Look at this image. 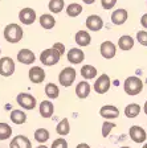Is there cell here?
Returning <instances> with one entry per match:
<instances>
[{
    "instance_id": "cell-14",
    "label": "cell",
    "mask_w": 147,
    "mask_h": 148,
    "mask_svg": "<svg viewBox=\"0 0 147 148\" xmlns=\"http://www.w3.org/2000/svg\"><path fill=\"white\" fill-rule=\"evenodd\" d=\"M99 115L107 120L115 119V118L119 116V110H118V107H115V106H113V105H106V106H102L101 107Z\"/></svg>"
},
{
    "instance_id": "cell-17",
    "label": "cell",
    "mask_w": 147,
    "mask_h": 148,
    "mask_svg": "<svg viewBox=\"0 0 147 148\" xmlns=\"http://www.w3.org/2000/svg\"><path fill=\"white\" fill-rule=\"evenodd\" d=\"M127 17H129V13H127V11L123 8L117 9V11H114V12L111 13V21H113L114 25L125 24V23L127 21Z\"/></svg>"
},
{
    "instance_id": "cell-20",
    "label": "cell",
    "mask_w": 147,
    "mask_h": 148,
    "mask_svg": "<svg viewBox=\"0 0 147 148\" xmlns=\"http://www.w3.org/2000/svg\"><path fill=\"white\" fill-rule=\"evenodd\" d=\"M40 115L43 118H50L53 115V111H55V106L50 101H43L40 103Z\"/></svg>"
},
{
    "instance_id": "cell-13",
    "label": "cell",
    "mask_w": 147,
    "mask_h": 148,
    "mask_svg": "<svg viewBox=\"0 0 147 148\" xmlns=\"http://www.w3.org/2000/svg\"><path fill=\"white\" fill-rule=\"evenodd\" d=\"M66 58L70 64L78 65L85 60V53H84L81 49H78V48H72V49L66 53Z\"/></svg>"
},
{
    "instance_id": "cell-27",
    "label": "cell",
    "mask_w": 147,
    "mask_h": 148,
    "mask_svg": "<svg viewBox=\"0 0 147 148\" xmlns=\"http://www.w3.org/2000/svg\"><path fill=\"white\" fill-rule=\"evenodd\" d=\"M141 112V106L137 103H130L125 107V115L127 118H137Z\"/></svg>"
},
{
    "instance_id": "cell-26",
    "label": "cell",
    "mask_w": 147,
    "mask_h": 148,
    "mask_svg": "<svg viewBox=\"0 0 147 148\" xmlns=\"http://www.w3.org/2000/svg\"><path fill=\"white\" fill-rule=\"evenodd\" d=\"M82 11H84L82 5L78 3H72L66 7V15L69 17H77V16H80L82 13Z\"/></svg>"
},
{
    "instance_id": "cell-43",
    "label": "cell",
    "mask_w": 147,
    "mask_h": 148,
    "mask_svg": "<svg viewBox=\"0 0 147 148\" xmlns=\"http://www.w3.org/2000/svg\"><path fill=\"white\" fill-rule=\"evenodd\" d=\"M121 148H130V147H121Z\"/></svg>"
},
{
    "instance_id": "cell-1",
    "label": "cell",
    "mask_w": 147,
    "mask_h": 148,
    "mask_svg": "<svg viewBox=\"0 0 147 148\" xmlns=\"http://www.w3.org/2000/svg\"><path fill=\"white\" fill-rule=\"evenodd\" d=\"M4 38H6L7 42L11 44H17L21 41L23 36H24V32H23V28L19 24H8L4 28Z\"/></svg>"
},
{
    "instance_id": "cell-15",
    "label": "cell",
    "mask_w": 147,
    "mask_h": 148,
    "mask_svg": "<svg viewBox=\"0 0 147 148\" xmlns=\"http://www.w3.org/2000/svg\"><path fill=\"white\" fill-rule=\"evenodd\" d=\"M35 60H36V56H35V53L32 52L31 49H21V50H19V53H17V61L20 62V64L31 65V64H35Z\"/></svg>"
},
{
    "instance_id": "cell-7",
    "label": "cell",
    "mask_w": 147,
    "mask_h": 148,
    "mask_svg": "<svg viewBox=\"0 0 147 148\" xmlns=\"http://www.w3.org/2000/svg\"><path fill=\"white\" fill-rule=\"evenodd\" d=\"M15 73V61L11 57H1L0 58V75L9 77Z\"/></svg>"
},
{
    "instance_id": "cell-29",
    "label": "cell",
    "mask_w": 147,
    "mask_h": 148,
    "mask_svg": "<svg viewBox=\"0 0 147 148\" xmlns=\"http://www.w3.org/2000/svg\"><path fill=\"white\" fill-rule=\"evenodd\" d=\"M65 7L64 0H50L48 4V8L52 13H60Z\"/></svg>"
},
{
    "instance_id": "cell-5",
    "label": "cell",
    "mask_w": 147,
    "mask_h": 148,
    "mask_svg": "<svg viewBox=\"0 0 147 148\" xmlns=\"http://www.w3.org/2000/svg\"><path fill=\"white\" fill-rule=\"evenodd\" d=\"M16 102H17L19 106H21L24 110H33L36 107L37 102L36 98L28 92H20L17 97H16Z\"/></svg>"
},
{
    "instance_id": "cell-4",
    "label": "cell",
    "mask_w": 147,
    "mask_h": 148,
    "mask_svg": "<svg viewBox=\"0 0 147 148\" xmlns=\"http://www.w3.org/2000/svg\"><path fill=\"white\" fill-rule=\"evenodd\" d=\"M60 58H61V56L58 54L53 48L43 50L40 54V61H41V64H44L45 66H53V65L58 64Z\"/></svg>"
},
{
    "instance_id": "cell-28",
    "label": "cell",
    "mask_w": 147,
    "mask_h": 148,
    "mask_svg": "<svg viewBox=\"0 0 147 148\" xmlns=\"http://www.w3.org/2000/svg\"><path fill=\"white\" fill-rule=\"evenodd\" d=\"M49 138H50V135H49V131L46 128H37L35 131V139H36V142L41 143V144L48 142Z\"/></svg>"
},
{
    "instance_id": "cell-10",
    "label": "cell",
    "mask_w": 147,
    "mask_h": 148,
    "mask_svg": "<svg viewBox=\"0 0 147 148\" xmlns=\"http://www.w3.org/2000/svg\"><path fill=\"white\" fill-rule=\"evenodd\" d=\"M129 135L130 138H131V140L134 143H143L146 142V139H147V135H146V131H144L142 127L139 126H133L130 127L129 130Z\"/></svg>"
},
{
    "instance_id": "cell-34",
    "label": "cell",
    "mask_w": 147,
    "mask_h": 148,
    "mask_svg": "<svg viewBox=\"0 0 147 148\" xmlns=\"http://www.w3.org/2000/svg\"><path fill=\"white\" fill-rule=\"evenodd\" d=\"M50 148H68V142L64 138H58L52 143V147Z\"/></svg>"
},
{
    "instance_id": "cell-37",
    "label": "cell",
    "mask_w": 147,
    "mask_h": 148,
    "mask_svg": "<svg viewBox=\"0 0 147 148\" xmlns=\"http://www.w3.org/2000/svg\"><path fill=\"white\" fill-rule=\"evenodd\" d=\"M141 25L143 28H146L147 29V13H144L143 16H142V18H141Z\"/></svg>"
},
{
    "instance_id": "cell-44",
    "label": "cell",
    "mask_w": 147,
    "mask_h": 148,
    "mask_svg": "<svg viewBox=\"0 0 147 148\" xmlns=\"http://www.w3.org/2000/svg\"><path fill=\"white\" fill-rule=\"evenodd\" d=\"M0 53H1V50H0Z\"/></svg>"
},
{
    "instance_id": "cell-9",
    "label": "cell",
    "mask_w": 147,
    "mask_h": 148,
    "mask_svg": "<svg viewBox=\"0 0 147 148\" xmlns=\"http://www.w3.org/2000/svg\"><path fill=\"white\" fill-rule=\"evenodd\" d=\"M99 52H101V56L106 60H111L115 57L117 54V46L114 45V42L111 41H105V42L101 44L99 46Z\"/></svg>"
},
{
    "instance_id": "cell-24",
    "label": "cell",
    "mask_w": 147,
    "mask_h": 148,
    "mask_svg": "<svg viewBox=\"0 0 147 148\" xmlns=\"http://www.w3.org/2000/svg\"><path fill=\"white\" fill-rule=\"evenodd\" d=\"M9 119L12 120V123L15 124H24L27 122V115L21 110H13L11 112V115H9Z\"/></svg>"
},
{
    "instance_id": "cell-19",
    "label": "cell",
    "mask_w": 147,
    "mask_h": 148,
    "mask_svg": "<svg viewBox=\"0 0 147 148\" xmlns=\"http://www.w3.org/2000/svg\"><path fill=\"white\" fill-rule=\"evenodd\" d=\"M74 40L80 46H89L92 42V37H90L89 32L86 31H78L74 36Z\"/></svg>"
},
{
    "instance_id": "cell-39",
    "label": "cell",
    "mask_w": 147,
    "mask_h": 148,
    "mask_svg": "<svg viewBox=\"0 0 147 148\" xmlns=\"http://www.w3.org/2000/svg\"><path fill=\"white\" fill-rule=\"evenodd\" d=\"M82 1H84L85 4H93V3L95 1V0H82Z\"/></svg>"
},
{
    "instance_id": "cell-36",
    "label": "cell",
    "mask_w": 147,
    "mask_h": 148,
    "mask_svg": "<svg viewBox=\"0 0 147 148\" xmlns=\"http://www.w3.org/2000/svg\"><path fill=\"white\" fill-rule=\"evenodd\" d=\"M52 48H53V49H55L60 56L65 54V46H64V44H62V42H55Z\"/></svg>"
},
{
    "instance_id": "cell-40",
    "label": "cell",
    "mask_w": 147,
    "mask_h": 148,
    "mask_svg": "<svg viewBox=\"0 0 147 148\" xmlns=\"http://www.w3.org/2000/svg\"><path fill=\"white\" fill-rule=\"evenodd\" d=\"M143 110H144V114L147 115V101H146V103H144V106H143Z\"/></svg>"
},
{
    "instance_id": "cell-3",
    "label": "cell",
    "mask_w": 147,
    "mask_h": 148,
    "mask_svg": "<svg viewBox=\"0 0 147 148\" xmlns=\"http://www.w3.org/2000/svg\"><path fill=\"white\" fill-rule=\"evenodd\" d=\"M76 75H77L76 69L72 68V66H66L58 74V82L64 87H69L73 85L74 79H76Z\"/></svg>"
},
{
    "instance_id": "cell-31",
    "label": "cell",
    "mask_w": 147,
    "mask_h": 148,
    "mask_svg": "<svg viewBox=\"0 0 147 148\" xmlns=\"http://www.w3.org/2000/svg\"><path fill=\"white\" fill-rule=\"evenodd\" d=\"M12 136V127L8 123H0V140H7Z\"/></svg>"
},
{
    "instance_id": "cell-25",
    "label": "cell",
    "mask_w": 147,
    "mask_h": 148,
    "mask_svg": "<svg viewBox=\"0 0 147 148\" xmlns=\"http://www.w3.org/2000/svg\"><path fill=\"white\" fill-rule=\"evenodd\" d=\"M56 132L61 136H66L70 132V124H69V120H68L66 118L60 120V123L56 127Z\"/></svg>"
},
{
    "instance_id": "cell-35",
    "label": "cell",
    "mask_w": 147,
    "mask_h": 148,
    "mask_svg": "<svg viewBox=\"0 0 147 148\" xmlns=\"http://www.w3.org/2000/svg\"><path fill=\"white\" fill-rule=\"evenodd\" d=\"M101 4H102V8L109 11V9L114 8V5L117 4V0H101Z\"/></svg>"
},
{
    "instance_id": "cell-42",
    "label": "cell",
    "mask_w": 147,
    "mask_h": 148,
    "mask_svg": "<svg viewBox=\"0 0 147 148\" xmlns=\"http://www.w3.org/2000/svg\"><path fill=\"white\" fill-rule=\"evenodd\" d=\"M142 148H147V143H146V144H144V145H143V147H142Z\"/></svg>"
},
{
    "instance_id": "cell-23",
    "label": "cell",
    "mask_w": 147,
    "mask_h": 148,
    "mask_svg": "<svg viewBox=\"0 0 147 148\" xmlns=\"http://www.w3.org/2000/svg\"><path fill=\"white\" fill-rule=\"evenodd\" d=\"M81 75L84 77V79H93V78L97 77V69L93 66V65H84L81 68Z\"/></svg>"
},
{
    "instance_id": "cell-33",
    "label": "cell",
    "mask_w": 147,
    "mask_h": 148,
    "mask_svg": "<svg viewBox=\"0 0 147 148\" xmlns=\"http://www.w3.org/2000/svg\"><path fill=\"white\" fill-rule=\"evenodd\" d=\"M137 40L141 45L147 46V32L146 31H139L137 32Z\"/></svg>"
},
{
    "instance_id": "cell-32",
    "label": "cell",
    "mask_w": 147,
    "mask_h": 148,
    "mask_svg": "<svg viewBox=\"0 0 147 148\" xmlns=\"http://www.w3.org/2000/svg\"><path fill=\"white\" fill-rule=\"evenodd\" d=\"M115 127V124L113 123V122H105L104 124H102V136L104 138H107V136L110 135V132L113 131V128Z\"/></svg>"
},
{
    "instance_id": "cell-12",
    "label": "cell",
    "mask_w": 147,
    "mask_h": 148,
    "mask_svg": "<svg viewBox=\"0 0 147 148\" xmlns=\"http://www.w3.org/2000/svg\"><path fill=\"white\" fill-rule=\"evenodd\" d=\"M29 81L35 85H39V83H43L45 79V71L43 68L40 66H33V68L29 69Z\"/></svg>"
},
{
    "instance_id": "cell-22",
    "label": "cell",
    "mask_w": 147,
    "mask_h": 148,
    "mask_svg": "<svg viewBox=\"0 0 147 148\" xmlns=\"http://www.w3.org/2000/svg\"><path fill=\"white\" fill-rule=\"evenodd\" d=\"M40 25L44 28V29L49 31V29H52V28L56 25V20L50 13H44V15L40 16Z\"/></svg>"
},
{
    "instance_id": "cell-2",
    "label": "cell",
    "mask_w": 147,
    "mask_h": 148,
    "mask_svg": "<svg viewBox=\"0 0 147 148\" xmlns=\"http://www.w3.org/2000/svg\"><path fill=\"white\" fill-rule=\"evenodd\" d=\"M123 89H125V92L127 95H138L143 90V82L139 77L131 75V77L126 78L125 83H123Z\"/></svg>"
},
{
    "instance_id": "cell-8",
    "label": "cell",
    "mask_w": 147,
    "mask_h": 148,
    "mask_svg": "<svg viewBox=\"0 0 147 148\" xmlns=\"http://www.w3.org/2000/svg\"><path fill=\"white\" fill-rule=\"evenodd\" d=\"M19 20L24 25H31L36 21V11L33 8H23L19 12Z\"/></svg>"
},
{
    "instance_id": "cell-38",
    "label": "cell",
    "mask_w": 147,
    "mask_h": 148,
    "mask_svg": "<svg viewBox=\"0 0 147 148\" xmlns=\"http://www.w3.org/2000/svg\"><path fill=\"white\" fill-rule=\"evenodd\" d=\"M76 148H90L89 144H86V143H80V144L77 145Z\"/></svg>"
},
{
    "instance_id": "cell-6",
    "label": "cell",
    "mask_w": 147,
    "mask_h": 148,
    "mask_svg": "<svg viewBox=\"0 0 147 148\" xmlns=\"http://www.w3.org/2000/svg\"><path fill=\"white\" fill-rule=\"evenodd\" d=\"M111 86V79L107 74H101L94 83V90L97 94H105L109 91Z\"/></svg>"
},
{
    "instance_id": "cell-41",
    "label": "cell",
    "mask_w": 147,
    "mask_h": 148,
    "mask_svg": "<svg viewBox=\"0 0 147 148\" xmlns=\"http://www.w3.org/2000/svg\"><path fill=\"white\" fill-rule=\"evenodd\" d=\"M36 148H48V147H46L45 144H40V145H39V147H36Z\"/></svg>"
},
{
    "instance_id": "cell-21",
    "label": "cell",
    "mask_w": 147,
    "mask_h": 148,
    "mask_svg": "<svg viewBox=\"0 0 147 148\" xmlns=\"http://www.w3.org/2000/svg\"><path fill=\"white\" fill-rule=\"evenodd\" d=\"M133 46H134V38H133L131 36L125 34V36L119 37V40H118V48H119L121 50L127 52V50L133 49Z\"/></svg>"
},
{
    "instance_id": "cell-30",
    "label": "cell",
    "mask_w": 147,
    "mask_h": 148,
    "mask_svg": "<svg viewBox=\"0 0 147 148\" xmlns=\"http://www.w3.org/2000/svg\"><path fill=\"white\" fill-rule=\"evenodd\" d=\"M45 94L48 95V98L56 99L60 95V89L55 83H48V85H45Z\"/></svg>"
},
{
    "instance_id": "cell-18",
    "label": "cell",
    "mask_w": 147,
    "mask_h": 148,
    "mask_svg": "<svg viewBox=\"0 0 147 148\" xmlns=\"http://www.w3.org/2000/svg\"><path fill=\"white\" fill-rule=\"evenodd\" d=\"M90 85L88 83V81H81V82H78V85L76 86V95L80 99H85L89 97L90 94Z\"/></svg>"
},
{
    "instance_id": "cell-16",
    "label": "cell",
    "mask_w": 147,
    "mask_h": 148,
    "mask_svg": "<svg viewBox=\"0 0 147 148\" xmlns=\"http://www.w3.org/2000/svg\"><path fill=\"white\" fill-rule=\"evenodd\" d=\"M9 148H32V143L25 135H17L11 140Z\"/></svg>"
},
{
    "instance_id": "cell-11",
    "label": "cell",
    "mask_w": 147,
    "mask_h": 148,
    "mask_svg": "<svg viewBox=\"0 0 147 148\" xmlns=\"http://www.w3.org/2000/svg\"><path fill=\"white\" fill-rule=\"evenodd\" d=\"M85 23H86V28L93 32H98L104 28V20H102L101 16L98 15H90L89 17L86 18Z\"/></svg>"
}]
</instances>
